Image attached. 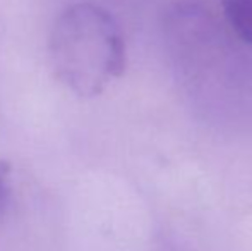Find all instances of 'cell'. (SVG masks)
<instances>
[{
  "label": "cell",
  "mask_w": 252,
  "mask_h": 251,
  "mask_svg": "<svg viewBox=\"0 0 252 251\" xmlns=\"http://www.w3.org/2000/svg\"><path fill=\"white\" fill-rule=\"evenodd\" d=\"M55 77L84 98L101 95L127 66L126 38L115 17L90 2L72 3L55 19L48 40Z\"/></svg>",
  "instance_id": "6da1fadb"
},
{
  "label": "cell",
  "mask_w": 252,
  "mask_h": 251,
  "mask_svg": "<svg viewBox=\"0 0 252 251\" xmlns=\"http://www.w3.org/2000/svg\"><path fill=\"white\" fill-rule=\"evenodd\" d=\"M221 7L237 38L252 48V0H221Z\"/></svg>",
  "instance_id": "7a4b0ae2"
},
{
  "label": "cell",
  "mask_w": 252,
  "mask_h": 251,
  "mask_svg": "<svg viewBox=\"0 0 252 251\" xmlns=\"http://www.w3.org/2000/svg\"><path fill=\"white\" fill-rule=\"evenodd\" d=\"M10 203V184H9V169L0 164V218L7 212Z\"/></svg>",
  "instance_id": "3957f363"
}]
</instances>
